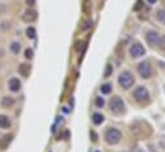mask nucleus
Listing matches in <instances>:
<instances>
[{
  "instance_id": "nucleus-19",
  "label": "nucleus",
  "mask_w": 165,
  "mask_h": 152,
  "mask_svg": "<svg viewBox=\"0 0 165 152\" xmlns=\"http://www.w3.org/2000/svg\"><path fill=\"white\" fill-rule=\"evenodd\" d=\"M92 25H93V21H92V20L85 21V22H84V25L81 26V30H82V31H86V30H89V28L92 27Z\"/></svg>"
},
{
  "instance_id": "nucleus-2",
  "label": "nucleus",
  "mask_w": 165,
  "mask_h": 152,
  "mask_svg": "<svg viewBox=\"0 0 165 152\" xmlns=\"http://www.w3.org/2000/svg\"><path fill=\"white\" fill-rule=\"evenodd\" d=\"M133 98L138 103H147L150 101V93L144 87H138L137 89H134Z\"/></svg>"
},
{
  "instance_id": "nucleus-30",
  "label": "nucleus",
  "mask_w": 165,
  "mask_h": 152,
  "mask_svg": "<svg viewBox=\"0 0 165 152\" xmlns=\"http://www.w3.org/2000/svg\"><path fill=\"white\" fill-rule=\"evenodd\" d=\"M3 11H5V7L2 5V8H0V12H3Z\"/></svg>"
},
{
  "instance_id": "nucleus-8",
  "label": "nucleus",
  "mask_w": 165,
  "mask_h": 152,
  "mask_svg": "<svg viewBox=\"0 0 165 152\" xmlns=\"http://www.w3.org/2000/svg\"><path fill=\"white\" fill-rule=\"evenodd\" d=\"M37 18V13L34 11V9H27V11H25V13L22 14V21L25 22H34Z\"/></svg>"
},
{
  "instance_id": "nucleus-29",
  "label": "nucleus",
  "mask_w": 165,
  "mask_h": 152,
  "mask_svg": "<svg viewBox=\"0 0 165 152\" xmlns=\"http://www.w3.org/2000/svg\"><path fill=\"white\" fill-rule=\"evenodd\" d=\"M147 2H148L150 4H155V3H156V2H157V0H147Z\"/></svg>"
},
{
  "instance_id": "nucleus-9",
  "label": "nucleus",
  "mask_w": 165,
  "mask_h": 152,
  "mask_svg": "<svg viewBox=\"0 0 165 152\" xmlns=\"http://www.w3.org/2000/svg\"><path fill=\"white\" fill-rule=\"evenodd\" d=\"M21 85H22L21 81H19V79H17V78H12V79H9V81H8V87L12 92H19Z\"/></svg>"
},
{
  "instance_id": "nucleus-13",
  "label": "nucleus",
  "mask_w": 165,
  "mask_h": 152,
  "mask_svg": "<svg viewBox=\"0 0 165 152\" xmlns=\"http://www.w3.org/2000/svg\"><path fill=\"white\" fill-rule=\"evenodd\" d=\"M12 125L11 120H9V117L5 116V115H0V128L2 129H9Z\"/></svg>"
},
{
  "instance_id": "nucleus-12",
  "label": "nucleus",
  "mask_w": 165,
  "mask_h": 152,
  "mask_svg": "<svg viewBox=\"0 0 165 152\" xmlns=\"http://www.w3.org/2000/svg\"><path fill=\"white\" fill-rule=\"evenodd\" d=\"M12 139H13V135H11V134H7V135H4L3 138H0V148L5 150L7 147L11 144Z\"/></svg>"
},
{
  "instance_id": "nucleus-28",
  "label": "nucleus",
  "mask_w": 165,
  "mask_h": 152,
  "mask_svg": "<svg viewBox=\"0 0 165 152\" xmlns=\"http://www.w3.org/2000/svg\"><path fill=\"white\" fill-rule=\"evenodd\" d=\"M26 3H27V5H30V7L35 5V0H26Z\"/></svg>"
},
{
  "instance_id": "nucleus-21",
  "label": "nucleus",
  "mask_w": 165,
  "mask_h": 152,
  "mask_svg": "<svg viewBox=\"0 0 165 152\" xmlns=\"http://www.w3.org/2000/svg\"><path fill=\"white\" fill-rule=\"evenodd\" d=\"M95 106L98 107V108H102L105 106V99L102 98V97H97L95 98Z\"/></svg>"
},
{
  "instance_id": "nucleus-31",
  "label": "nucleus",
  "mask_w": 165,
  "mask_h": 152,
  "mask_svg": "<svg viewBox=\"0 0 165 152\" xmlns=\"http://www.w3.org/2000/svg\"><path fill=\"white\" fill-rule=\"evenodd\" d=\"M97 152H98V151H97Z\"/></svg>"
},
{
  "instance_id": "nucleus-16",
  "label": "nucleus",
  "mask_w": 165,
  "mask_h": 152,
  "mask_svg": "<svg viewBox=\"0 0 165 152\" xmlns=\"http://www.w3.org/2000/svg\"><path fill=\"white\" fill-rule=\"evenodd\" d=\"M26 35H27L28 39H35V36H36V30H35V27H32V26L27 27V28H26Z\"/></svg>"
},
{
  "instance_id": "nucleus-27",
  "label": "nucleus",
  "mask_w": 165,
  "mask_h": 152,
  "mask_svg": "<svg viewBox=\"0 0 165 152\" xmlns=\"http://www.w3.org/2000/svg\"><path fill=\"white\" fill-rule=\"evenodd\" d=\"M141 7H142V2H141V0H138V3H137V5H135L133 9H134V11H138V9L141 8Z\"/></svg>"
},
{
  "instance_id": "nucleus-5",
  "label": "nucleus",
  "mask_w": 165,
  "mask_h": 152,
  "mask_svg": "<svg viewBox=\"0 0 165 152\" xmlns=\"http://www.w3.org/2000/svg\"><path fill=\"white\" fill-rule=\"evenodd\" d=\"M138 72L141 75V78L143 79H148L152 74V68H151V65L148 62H141L138 66Z\"/></svg>"
},
{
  "instance_id": "nucleus-6",
  "label": "nucleus",
  "mask_w": 165,
  "mask_h": 152,
  "mask_svg": "<svg viewBox=\"0 0 165 152\" xmlns=\"http://www.w3.org/2000/svg\"><path fill=\"white\" fill-rule=\"evenodd\" d=\"M129 53H130V55H132L133 58H139V57H142L144 53H146V50H144V48L141 44H138V43H134V44L130 46Z\"/></svg>"
},
{
  "instance_id": "nucleus-3",
  "label": "nucleus",
  "mask_w": 165,
  "mask_h": 152,
  "mask_svg": "<svg viewBox=\"0 0 165 152\" xmlns=\"http://www.w3.org/2000/svg\"><path fill=\"white\" fill-rule=\"evenodd\" d=\"M105 139L108 144H118L121 139V133H120V130L115 129V128H111V129L106 131Z\"/></svg>"
},
{
  "instance_id": "nucleus-10",
  "label": "nucleus",
  "mask_w": 165,
  "mask_h": 152,
  "mask_svg": "<svg viewBox=\"0 0 165 152\" xmlns=\"http://www.w3.org/2000/svg\"><path fill=\"white\" fill-rule=\"evenodd\" d=\"M2 106L4 108H9V107H13L14 106V103H16V101H14V98L11 97V96H5V97H3L2 98Z\"/></svg>"
},
{
  "instance_id": "nucleus-25",
  "label": "nucleus",
  "mask_w": 165,
  "mask_h": 152,
  "mask_svg": "<svg viewBox=\"0 0 165 152\" xmlns=\"http://www.w3.org/2000/svg\"><path fill=\"white\" fill-rule=\"evenodd\" d=\"M0 27H2V30H7V28L11 27V23H9V22H3Z\"/></svg>"
},
{
  "instance_id": "nucleus-22",
  "label": "nucleus",
  "mask_w": 165,
  "mask_h": 152,
  "mask_svg": "<svg viewBox=\"0 0 165 152\" xmlns=\"http://www.w3.org/2000/svg\"><path fill=\"white\" fill-rule=\"evenodd\" d=\"M85 48V43L84 41H77L76 43V46H75V50H77V52H81L82 49Z\"/></svg>"
},
{
  "instance_id": "nucleus-24",
  "label": "nucleus",
  "mask_w": 165,
  "mask_h": 152,
  "mask_svg": "<svg viewBox=\"0 0 165 152\" xmlns=\"http://www.w3.org/2000/svg\"><path fill=\"white\" fill-rule=\"evenodd\" d=\"M111 72H112V66L107 65V66H106V71H105V78H108Z\"/></svg>"
},
{
  "instance_id": "nucleus-11",
  "label": "nucleus",
  "mask_w": 165,
  "mask_h": 152,
  "mask_svg": "<svg viewBox=\"0 0 165 152\" xmlns=\"http://www.w3.org/2000/svg\"><path fill=\"white\" fill-rule=\"evenodd\" d=\"M30 71H31V66L27 65V63H22L19 65L18 67V72L21 76H23V78H27L28 75H30Z\"/></svg>"
},
{
  "instance_id": "nucleus-26",
  "label": "nucleus",
  "mask_w": 165,
  "mask_h": 152,
  "mask_svg": "<svg viewBox=\"0 0 165 152\" xmlns=\"http://www.w3.org/2000/svg\"><path fill=\"white\" fill-rule=\"evenodd\" d=\"M90 137H92V139H93V142H97V139H98V138H97V134L94 131H90Z\"/></svg>"
},
{
  "instance_id": "nucleus-18",
  "label": "nucleus",
  "mask_w": 165,
  "mask_h": 152,
  "mask_svg": "<svg viewBox=\"0 0 165 152\" xmlns=\"http://www.w3.org/2000/svg\"><path fill=\"white\" fill-rule=\"evenodd\" d=\"M111 88H112V87H111L110 84H103L101 87V92L103 93V94H108L111 92Z\"/></svg>"
},
{
  "instance_id": "nucleus-20",
  "label": "nucleus",
  "mask_w": 165,
  "mask_h": 152,
  "mask_svg": "<svg viewBox=\"0 0 165 152\" xmlns=\"http://www.w3.org/2000/svg\"><path fill=\"white\" fill-rule=\"evenodd\" d=\"M157 20H159L160 22L165 23V9H161V11L157 12Z\"/></svg>"
},
{
  "instance_id": "nucleus-4",
  "label": "nucleus",
  "mask_w": 165,
  "mask_h": 152,
  "mask_svg": "<svg viewBox=\"0 0 165 152\" xmlns=\"http://www.w3.org/2000/svg\"><path fill=\"white\" fill-rule=\"evenodd\" d=\"M110 110L112 111L114 113H121L125 110V104L124 101L120 97H112L110 101Z\"/></svg>"
},
{
  "instance_id": "nucleus-14",
  "label": "nucleus",
  "mask_w": 165,
  "mask_h": 152,
  "mask_svg": "<svg viewBox=\"0 0 165 152\" xmlns=\"http://www.w3.org/2000/svg\"><path fill=\"white\" fill-rule=\"evenodd\" d=\"M81 9H82V13L84 14H90L92 13V2L90 0H84V2H82Z\"/></svg>"
},
{
  "instance_id": "nucleus-1",
  "label": "nucleus",
  "mask_w": 165,
  "mask_h": 152,
  "mask_svg": "<svg viewBox=\"0 0 165 152\" xmlns=\"http://www.w3.org/2000/svg\"><path fill=\"white\" fill-rule=\"evenodd\" d=\"M118 81L120 84L121 88L124 89H129L132 85L134 84V76L129 72V71H123L120 75H119V79Z\"/></svg>"
},
{
  "instance_id": "nucleus-15",
  "label": "nucleus",
  "mask_w": 165,
  "mask_h": 152,
  "mask_svg": "<svg viewBox=\"0 0 165 152\" xmlns=\"http://www.w3.org/2000/svg\"><path fill=\"white\" fill-rule=\"evenodd\" d=\"M92 120H93V122H94L95 125H99V124H102V122L105 121V116L101 115V113H93Z\"/></svg>"
},
{
  "instance_id": "nucleus-7",
  "label": "nucleus",
  "mask_w": 165,
  "mask_h": 152,
  "mask_svg": "<svg viewBox=\"0 0 165 152\" xmlns=\"http://www.w3.org/2000/svg\"><path fill=\"white\" fill-rule=\"evenodd\" d=\"M160 36L156 31H147V34H146V40L147 43L151 46H155V45H159V43H160Z\"/></svg>"
},
{
  "instance_id": "nucleus-23",
  "label": "nucleus",
  "mask_w": 165,
  "mask_h": 152,
  "mask_svg": "<svg viewBox=\"0 0 165 152\" xmlns=\"http://www.w3.org/2000/svg\"><path fill=\"white\" fill-rule=\"evenodd\" d=\"M25 57H26L27 59H31L32 57H34V50L30 49V48H27V49L25 50Z\"/></svg>"
},
{
  "instance_id": "nucleus-17",
  "label": "nucleus",
  "mask_w": 165,
  "mask_h": 152,
  "mask_svg": "<svg viewBox=\"0 0 165 152\" xmlns=\"http://www.w3.org/2000/svg\"><path fill=\"white\" fill-rule=\"evenodd\" d=\"M11 50L13 52L14 54H18L19 50H21V44H19L18 41H13L11 44Z\"/></svg>"
}]
</instances>
